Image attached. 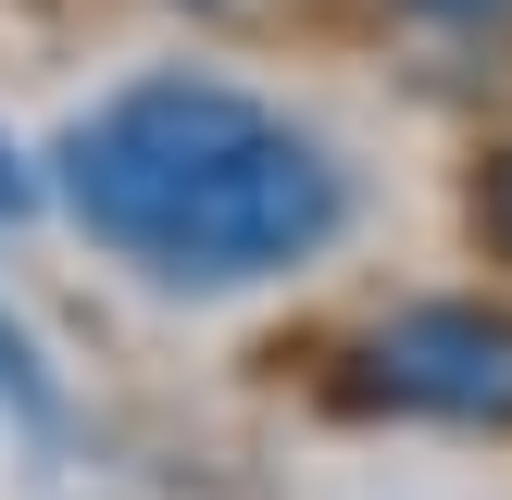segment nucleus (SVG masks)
Segmentation results:
<instances>
[{
  "mask_svg": "<svg viewBox=\"0 0 512 500\" xmlns=\"http://www.w3.org/2000/svg\"><path fill=\"white\" fill-rule=\"evenodd\" d=\"M363 388L388 413H438V425H512V313L488 300H413L363 338Z\"/></svg>",
  "mask_w": 512,
  "mask_h": 500,
  "instance_id": "f03ea898",
  "label": "nucleus"
},
{
  "mask_svg": "<svg viewBox=\"0 0 512 500\" xmlns=\"http://www.w3.org/2000/svg\"><path fill=\"white\" fill-rule=\"evenodd\" d=\"M25 200H38V175H25V150H13V138H0V225H13V213H25Z\"/></svg>",
  "mask_w": 512,
  "mask_h": 500,
  "instance_id": "7ed1b4c3",
  "label": "nucleus"
},
{
  "mask_svg": "<svg viewBox=\"0 0 512 500\" xmlns=\"http://www.w3.org/2000/svg\"><path fill=\"white\" fill-rule=\"evenodd\" d=\"M63 200L100 250H125L163 288H250L338 238L350 188L325 138H300L275 100L213 75H138L63 138Z\"/></svg>",
  "mask_w": 512,
  "mask_h": 500,
  "instance_id": "f257e3e1",
  "label": "nucleus"
},
{
  "mask_svg": "<svg viewBox=\"0 0 512 500\" xmlns=\"http://www.w3.org/2000/svg\"><path fill=\"white\" fill-rule=\"evenodd\" d=\"M413 13H438V25H500L512 0H413Z\"/></svg>",
  "mask_w": 512,
  "mask_h": 500,
  "instance_id": "20e7f679",
  "label": "nucleus"
},
{
  "mask_svg": "<svg viewBox=\"0 0 512 500\" xmlns=\"http://www.w3.org/2000/svg\"><path fill=\"white\" fill-rule=\"evenodd\" d=\"M488 213H500V238H512V163H500V188H488Z\"/></svg>",
  "mask_w": 512,
  "mask_h": 500,
  "instance_id": "39448f33",
  "label": "nucleus"
}]
</instances>
